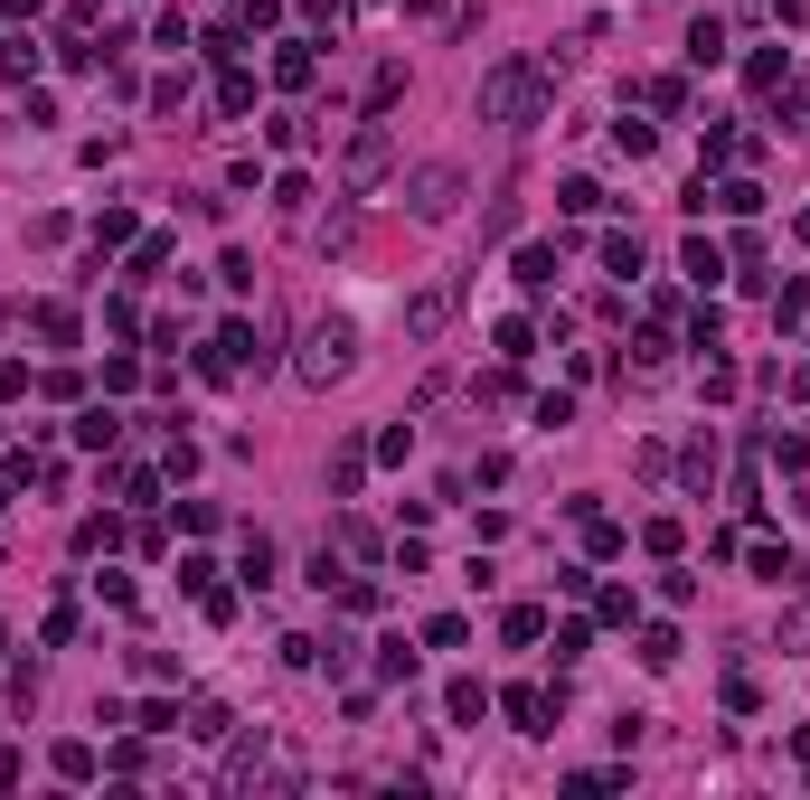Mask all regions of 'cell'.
I'll use <instances>...</instances> for the list:
<instances>
[{
  "label": "cell",
  "mask_w": 810,
  "mask_h": 800,
  "mask_svg": "<svg viewBox=\"0 0 810 800\" xmlns=\"http://www.w3.org/2000/svg\"><path fill=\"white\" fill-rule=\"evenodd\" d=\"M547 76H556L547 57H509V67L481 85V114L509 123V132H528V123H537V104H547Z\"/></svg>",
  "instance_id": "obj_1"
},
{
  "label": "cell",
  "mask_w": 810,
  "mask_h": 800,
  "mask_svg": "<svg viewBox=\"0 0 810 800\" xmlns=\"http://www.w3.org/2000/svg\"><path fill=\"white\" fill-rule=\"evenodd\" d=\"M349 349H358V329H349V321H321V329H311L302 376H339V368H349Z\"/></svg>",
  "instance_id": "obj_2"
},
{
  "label": "cell",
  "mask_w": 810,
  "mask_h": 800,
  "mask_svg": "<svg viewBox=\"0 0 810 800\" xmlns=\"http://www.w3.org/2000/svg\"><path fill=\"white\" fill-rule=\"evenodd\" d=\"M405 198H415V217H453V198H462V170H415V188H405Z\"/></svg>",
  "instance_id": "obj_3"
},
{
  "label": "cell",
  "mask_w": 810,
  "mask_h": 800,
  "mask_svg": "<svg viewBox=\"0 0 810 800\" xmlns=\"http://www.w3.org/2000/svg\"><path fill=\"white\" fill-rule=\"evenodd\" d=\"M443 321H453V292H425V302L405 311V329H415V339H433V329H443Z\"/></svg>",
  "instance_id": "obj_4"
},
{
  "label": "cell",
  "mask_w": 810,
  "mask_h": 800,
  "mask_svg": "<svg viewBox=\"0 0 810 800\" xmlns=\"http://www.w3.org/2000/svg\"><path fill=\"white\" fill-rule=\"evenodd\" d=\"M378 170H386V132H358V151H349V179L368 188V179H378Z\"/></svg>",
  "instance_id": "obj_5"
},
{
  "label": "cell",
  "mask_w": 810,
  "mask_h": 800,
  "mask_svg": "<svg viewBox=\"0 0 810 800\" xmlns=\"http://www.w3.org/2000/svg\"><path fill=\"white\" fill-rule=\"evenodd\" d=\"M688 57H697V67H716V57H726V28H716V20H697V38H688Z\"/></svg>",
  "instance_id": "obj_6"
}]
</instances>
